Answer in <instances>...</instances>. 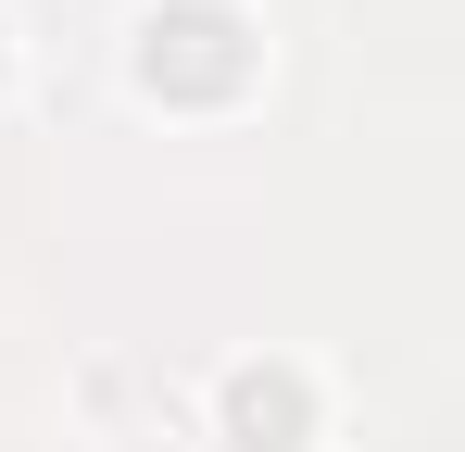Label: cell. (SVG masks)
<instances>
[{
    "label": "cell",
    "mask_w": 465,
    "mask_h": 452,
    "mask_svg": "<svg viewBox=\"0 0 465 452\" xmlns=\"http://www.w3.org/2000/svg\"><path fill=\"white\" fill-rule=\"evenodd\" d=\"M139 64H152V88H163V75H176V88H239L252 51H239V13L176 0V13H152V51H139Z\"/></svg>",
    "instance_id": "obj_1"
},
{
    "label": "cell",
    "mask_w": 465,
    "mask_h": 452,
    "mask_svg": "<svg viewBox=\"0 0 465 452\" xmlns=\"http://www.w3.org/2000/svg\"><path fill=\"white\" fill-rule=\"evenodd\" d=\"M302 415H314V389L290 365H239L227 377V427H239V452H302Z\"/></svg>",
    "instance_id": "obj_2"
}]
</instances>
